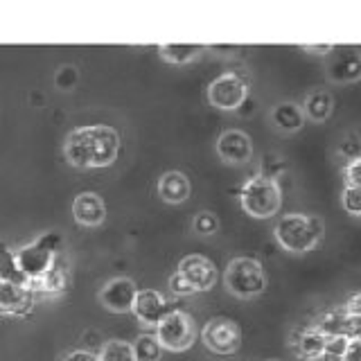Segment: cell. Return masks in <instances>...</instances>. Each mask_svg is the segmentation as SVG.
<instances>
[{
  "instance_id": "cell-1",
  "label": "cell",
  "mask_w": 361,
  "mask_h": 361,
  "mask_svg": "<svg viewBox=\"0 0 361 361\" xmlns=\"http://www.w3.org/2000/svg\"><path fill=\"white\" fill-rule=\"evenodd\" d=\"M63 154L75 167H109L120 154V135L109 124H86L68 133Z\"/></svg>"
},
{
  "instance_id": "cell-2",
  "label": "cell",
  "mask_w": 361,
  "mask_h": 361,
  "mask_svg": "<svg viewBox=\"0 0 361 361\" xmlns=\"http://www.w3.org/2000/svg\"><path fill=\"white\" fill-rule=\"evenodd\" d=\"M276 240L289 253H310L323 240V221L314 214L291 212L276 224Z\"/></svg>"
},
{
  "instance_id": "cell-3",
  "label": "cell",
  "mask_w": 361,
  "mask_h": 361,
  "mask_svg": "<svg viewBox=\"0 0 361 361\" xmlns=\"http://www.w3.org/2000/svg\"><path fill=\"white\" fill-rule=\"evenodd\" d=\"M59 248H61V235L54 231H48V233L39 235L34 242L14 251L20 274L27 280V287L48 274L50 267L54 264V259L59 257Z\"/></svg>"
},
{
  "instance_id": "cell-4",
  "label": "cell",
  "mask_w": 361,
  "mask_h": 361,
  "mask_svg": "<svg viewBox=\"0 0 361 361\" xmlns=\"http://www.w3.org/2000/svg\"><path fill=\"white\" fill-rule=\"evenodd\" d=\"M240 203L246 214L255 219H269L280 210L282 192L274 176L255 174L244 183L240 192Z\"/></svg>"
},
{
  "instance_id": "cell-5",
  "label": "cell",
  "mask_w": 361,
  "mask_h": 361,
  "mask_svg": "<svg viewBox=\"0 0 361 361\" xmlns=\"http://www.w3.org/2000/svg\"><path fill=\"white\" fill-rule=\"evenodd\" d=\"M226 289L237 298H255L267 289V276L262 264L253 257H235L226 267L224 274Z\"/></svg>"
},
{
  "instance_id": "cell-6",
  "label": "cell",
  "mask_w": 361,
  "mask_h": 361,
  "mask_svg": "<svg viewBox=\"0 0 361 361\" xmlns=\"http://www.w3.org/2000/svg\"><path fill=\"white\" fill-rule=\"evenodd\" d=\"M156 338L169 353H185L197 338L195 319L183 310H169L156 325Z\"/></svg>"
},
{
  "instance_id": "cell-7",
  "label": "cell",
  "mask_w": 361,
  "mask_h": 361,
  "mask_svg": "<svg viewBox=\"0 0 361 361\" xmlns=\"http://www.w3.org/2000/svg\"><path fill=\"white\" fill-rule=\"evenodd\" d=\"M203 343L214 355H235L242 345V330L233 319H210L203 325Z\"/></svg>"
},
{
  "instance_id": "cell-8",
  "label": "cell",
  "mask_w": 361,
  "mask_h": 361,
  "mask_svg": "<svg viewBox=\"0 0 361 361\" xmlns=\"http://www.w3.org/2000/svg\"><path fill=\"white\" fill-rule=\"evenodd\" d=\"M248 95L246 79L237 73H224L208 86V102L219 111H237Z\"/></svg>"
},
{
  "instance_id": "cell-9",
  "label": "cell",
  "mask_w": 361,
  "mask_h": 361,
  "mask_svg": "<svg viewBox=\"0 0 361 361\" xmlns=\"http://www.w3.org/2000/svg\"><path fill=\"white\" fill-rule=\"evenodd\" d=\"M135 296H138V287L131 278H113L109 280L99 291V302L102 307L113 312V314H124L133 310Z\"/></svg>"
},
{
  "instance_id": "cell-10",
  "label": "cell",
  "mask_w": 361,
  "mask_h": 361,
  "mask_svg": "<svg viewBox=\"0 0 361 361\" xmlns=\"http://www.w3.org/2000/svg\"><path fill=\"white\" fill-rule=\"evenodd\" d=\"M176 274L183 276L188 285L197 293L212 289L214 282H217V267L206 255H185L178 262Z\"/></svg>"
},
{
  "instance_id": "cell-11",
  "label": "cell",
  "mask_w": 361,
  "mask_h": 361,
  "mask_svg": "<svg viewBox=\"0 0 361 361\" xmlns=\"http://www.w3.org/2000/svg\"><path fill=\"white\" fill-rule=\"evenodd\" d=\"M327 75L336 84H348L361 79V54L357 48H332L330 61H327Z\"/></svg>"
},
{
  "instance_id": "cell-12",
  "label": "cell",
  "mask_w": 361,
  "mask_h": 361,
  "mask_svg": "<svg viewBox=\"0 0 361 361\" xmlns=\"http://www.w3.org/2000/svg\"><path fill=\"white\" fill-rule=\"evenodd\" d=\"M217 154L228 165H244L253 156V142L244 131L228 129L217 138Z\"/></svg>"
},
{
  "instance_id": "cell-13",
  "label": "cell",
  "mask_w": 361,
  "mask_h": 361,
  "mask_svg": "<svg viewBox=\"0 0 361 361\" xmlns=\"http://www.w3.org/2000/svg\"><path fill=\"white\" fill-rule=\"evenodd\" d=\"M34 307V293L27 285L0 280V316H27Z\"/></svg>"
},
{
  "instance_id": "cell-14",
  "label": "cell",
  "mask_w": 361,
  "mask_h": 361,
  "mask_svg": "<svg viewBox=\"0 0 361 361\" xmlns=\"http://www.w3.org/2000/svg\"><path fill=\"white\" fill-rule=\"evenodd\" d=\"M133 316L138 319L142 325H152L156 327L158 323L163 321V316L169 312L167 310V302L163 298L161 291L156 289H138V296H135V302H133Z\"/></svg>"
},
{
  "instance_id": "cell-15",
  "label": "cell",
  "mask_w": 361,
  "mask_h": 361,
  "mask_svg": "<svg viewBox=\"0 0 361 361\" xmlns=\"http://www.w3.org/2000/svg\"><path fill=\"white\" fill-rule=\"evenodd\" d=\"M73 217L82 226H99L106 219V206L95 192H82L73 201Z\"/></svg>"
},
{
  "instance_id": "cell-16",
  "label": "cell",
  "mask_w": 361,
  "mask_h": 361,
  "mask_svg": "<svg viewBox=\"0 0 361 361\" xmlns=\"http://www.w3.org/2000/svg\"><path fill=\"white\" fill-rule=\"evenodd\" d=\"M158 195L167 203H183L190 197V180L183 172H165L158 180Z\"/></svg>"
},
{
  "instance_id": "cell-17",
  "label": "cell",
  "mask_w": 361,
  "mask_h": 361,
  "mask_svg": "<svg viewBox=\"0 0 361 361\" xmlns=\"http://www.w3.org/2000/svg\"><path fill=\"white\" fill-rule=\"evenodd\" d=\"M271 122H274L280 131L293 133L302 127L305 113L298 104H293V102H280V104H276L274 111H271Z\"/></svg>"
},
{
  "instance_id": "cell-18",
  "label": "cell",
  "mask_w": 361,
  "mask_h": 361,
  "mask_svg": "<svg viewBox=\"0 0 361 361\" xmlns=\"http://www.w3.org/2000/svg\"><path fill=\"white\" fill-rule=\"evenodd\" d=\"M66 282H68V271H66L63 257L59 255L54 259V264L50 267L48 274H45L41 280L32 282L30 289H32V293H37V291H41V293H59V291L66 289Z\"/></svg>"
},
{
  "instance_id": "cell-19",
  "label": "cell",
  "mask_w": 361,
  "mask_h": 361,
  "mask_svg": "<svg viewBox=\"0 0 361 361\" xmlns=\"http://www.w3.org/2000/svg\"><path fill=\"white\" fill-rule=\"evenodd\" d=\"M332 109H334V99L332 95L327 93L323 88H316L312 93L305 97V104H302V113L314 122H323L332 116Z\"/></svg>"
},
{
  "instance_id": "cell-20",
  "label": "cell",
  "mask_w": 361,
  "mask_h": 361,
  "mask_svg": "<svg viewBox=\"0 0 361 361\" xmlns=\"http://www.w3.org/2000/svg\"><path fill=\"white\" fill-rule=\"evenodd\" d=\"M325 343L327 336H323L319 330H305L296 341V353L305 361H321L325 353Z\"/></svg>"
},
{
  "instance_id": "cell-21",
  "label": "cell",
  "mask_w": 361,
  "mask_h": 361,
  "mask_svg": "<svg viewBox=\"0 0 361 361\" xmlns=\"http://www.w3.org/2000/svg\"><path fill=\"white\" fill-rule=\"evenodd\" d=\"M206 50V45H197V43H167V45H158V52L165 61L169 63H188L192 59Z\"/></svg>"
},
{
  "instance_id": "cell-22",
  "label": "cell",
  "mask_w": 361,
  "mask_h": 361,
  "mask_svg": "<svg viewBox=\"0 0 361 361\" xmlns=\"http://www.w3.org/2000/svg\"><path fill=\"white\" fill-rule=\"evenodd\" d=\"M0 280L3 282H16V285H27L25 276L20 274L18 262H16V253L11 248L0 242Z\"/></svg>"
},
{
  "instance_id": "cell-23",
  "label": "cell",
  "mask_w": 361,
  "mask_h": 361,
  "mask_svg": "<svg viewBox=\"0 0 361 361\" xmlns=\"http://www.w3.org/2000/svg\"><path fill=\"white\" fill-rule=\"evenodd\" d=\"M131 345H133L135 361H161L163 345L158 343L156 334H140Z\"/></svg>"
},
{
  "instance_id": "cell-24",
  "label": "cell",
  "mask_w": 361,
  "mask_h": 361,
  "mask_svg": "<svg viewBox=\"0 0 361 361\" xmlns=\"http://www.w3.org/2000/svg\"><path fill=\"white\" fill-rule=\"evenodd\" d=\"M99 361H135L133 345L122 338H111L99 350Z\"/></svg>"
},
{
  "instance_id": "cell-25",
  "label": "cell",
  "mask_w": 361,
  "mask_h": 361,
  "mask_svg": "<svg viewBox=\"0 0 361 361\" xmlns=\"http://www.w3.org/2000/svg\"><path fill=\"white\" fill-rule=\"evenodd\" d=\"M192 228H195L197 235H203V237L214 235V233L219 231V219H217V214H214V212H208V210L197 212L195 221H192Z\"/></svg>"
},
{
  "instance_id": "cell-26",
  "label": "cell",
  "mask_w": 361,
  "mask_h": 361,
  "mask_svg": "<svg viewBox=\"0 0 361 361\" xmlns=\"http://www.w3.org/2000/svg\"><path fill=\"white\" fill-rule=\"evenodd\" d=\"M348 341L350 338H345V336H327L325 353H323L321 361H341L345 348H348Z\"/></svg>"
},
{
  "instance_id": "cell-27",
  "label": "cell",
  "mask_w": 361,
  "mask_h": 361,
  "mask_svg": "<svg viewBox=\"0 0 361 361\" xmlns=\"http://www.w3.org/2000/svg\"><path fill=\"white\" fill-rule=\"evenodd\" d=\"M79 82V73L75 66H61L54 75V86L59 90H73Z\"/></svg>"
},
{
  "instance_id": "cell-28",
  "label": "cell",
  "mask_w": 361,
  "mask_h": 361,
  "mask_svg": "<svg viewBox=\"0 0 361 361\" xmlns=\"http://www.w3.org/2000/svg\"><path fill=\"white\" fill-rule=\"evenodd\" d=\"M345 188H359L361 190V154L350 158V163L343 169Z\"/></svg>"
},
{
  "instance_id": "cell-29",
  "label": "cell",
  "mask_w": 361,
  "mask_h": 361,
  "mask_svg": "<svg viewBox=\"0 0 361 361\" xmlns=\"http://www.w3.org/2000/svg\"><path fill=\"white\" fill-rule=\"evenodd\" d=\"M341 203L350 214L361 217V190L359 188H345L341 192Z\"/></svg>"
},
{
  "instance_id": "cell-30",
  "label": "cell",
  "mask_w": 361,
  "mask_h": 361,
  "mask_svg": "<svg viewBox=\"0 0 361 361\" xmlns=\"http://www.w3.org/2000/svg\"><path fill=\"white\" fill-rule=\"evenodd\" d=\"M169 291L174 293V296H195V289H192L188 282H185V278L180 276V274H172V278H169Z\"/></svg>"
},
{
  "instance_id": "cell-31",
  "label": "cell",
  "mask_w": 361,
  "mask_h": 361,
  "mask_svg": "<svg viewBox=\"0 0 361 361\" xmlns=\"http://www.w3.org/2000/svg\"><path fill=\"white\" fill-rule=\"evenodd\" d=\"M341 361H361V338H350Z\"/></svg>"
},
{
  "instance_id": "cell-32",
  "label": "cell",
  "mask_w": 361,
  "mask_h": 361,
  "mask_svg": "<svg viewBox=\"0 0 361 361\" xmlns=\"http://www.w3.org/2000/svg\"><path fill=\"white\" fill-rule=\"evenodd\" d=\"M63 361H99L95 353H88V350H73L63 357Z\"/></svg>"
},
{
  "instance_id": "cell-33",
  "label": "cell",
  "mask_w": 361,
  "mask_h": 361,
  "mask_svg": "<svg viewBox=\"0 0 361 361\" xmlns=\"http://www.w3.org/2000/svg\"><path fill=\"white\" fill-rule=\"evenodd\" d=\"M343 310L348 314H355V316H361V291L353 293V296L348 298V302L343 305Z\"/></svg>"
},
{
  "instance_id": "cell-34",
  "label": "cell",
  "mask_w": 361,
  "mask_h": 361,
  "mask_svg": "<svg viewBox=\"0 0 361 361\" xmlns=\"http://www.w3.org/2000/svg\"><path fill=\"white\" fill-rule=\"evenodd\" d=\"M334 45H302L305 52H316V54H330Z\"/></svg>"
},
{
  "instance_id": "cell-35",
  "label": "cell",
  "mask_w": 361,
  "mask_h": 361,
  "mask_svg": "<svg viewBox=\"0 0 361 361\" xmlns=\"http://www.w3.org/2000/svg\"><path fill=\"white\" fill-rule=\"evenodd\" d=\"M269 361H278V359H269Z\"/></svg>"
}]
</instances>
